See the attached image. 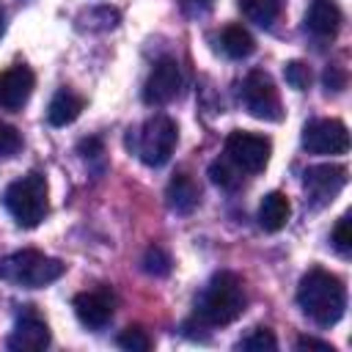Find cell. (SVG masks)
I'll use <instances>...</instances> for the list:
<instances>
[{"label": "cell", "instance_id": "1", "mask_svg": "<svg viewBox=\"0 0 352 352\" xmlns=\"http://www.w3.org/2000/svg\"><path fill=\"white\" fill-rule=\"evenodd\" d=\"M297 302H300V308H302V314L308 319H314L322 327H330L344 316L346 289H344L338 275L314 267L300 278Z\"/></svg>", "mask_w": 352, "mask_h": 352}, {"label": "cell", "instance_id": "2", "mask_svg": "<svg viewBox=\"0 0 352 352\" xmlns=\"http://www.w3.org/2000/svg\"><path fill=\"white\" fill-rule=\"evenodd\" d=\"M245 311V286L234 272H217L204 286L195 302V319L204 327H223L239 319Z\"/></svg>", "mask_w": 352, "mask_h": 352}, {"label": "cell", "instance_id": "3", "mask_svg": "<svg viewBox=\"0 0 352 352\" xmlns=\"http://www.w3.org/2000/svg\"><path fill=\"white\" fill-rule=\"evenodd\" d=\"M66 272V264L58 258H50L38 250H16L6 258H0V280L22 289H41L52 280H58Z\"/></svg>", "mask_w": 352, "mask_h": 352}, {"label": "cell", "instance_id": "4", "mask_svg": "<svg viewBox=\"0 0 352 352\" xmlns=\"http://www.w3.org/2000/svg\"><path fill=\"white\" fill-rule=\"evenodd\" d=\"M3 204L11 212V217L16 220V226L36 228L44 220L47 209H50V204H47V179L36 170L25 173L22 179H16L6 187Z\"/></svg>", "mask_w": 352, "mask_h": 352}, {"label": "cell", "instance_id": "5", "mask_svg": "<svg viewBox=\"0 0 352 352\" xmlns=\"http://www.w3.org/2000/svg\"><path fill=\"white\" fill-rule=\"evenodd\" d=\"M179 140V129L168 116H151L140 124V129L129 132L126 146L140 157L143 165L148 168H160L170 160L173 148Z\"/></svg>", "mask_w": 352, "mask_h": 352}, {"label": "cell", "instance_id": "6", "mask_svg": "<svg viewBox=\"0 0 352 352\" xmlns=\"http://www.w3.org/2000/svg\"><path fill=\"white\" fill-rule=\"evenodd\" d=\"M242 102L248 107V113L253 118L261 121H280L283 118V107H280V96L278 88L272 82V77L261 69H253L245 82H242Z\"/></svg>", "mask_w": 352, "mask_h": 352}, {"label": "cell", "instance_id": "7", "mask_svg": "<svg viewBox=\"0 0 352 352\" xmlns=\"http://www.w3.org/2000/svg\"><path fill=\"white\" fill-rule=\"evenodd\" d=\"M270 151H272V143L270 138L264 135H256V132H231L226 138V154L228 160L245 170V173H261L270 162Z\"/></svg>", "mask_w": 352, "mask_h": 352}, {"label": "cell", "instance_id": "8", "mask_svg": "<svg viewBox=\"0 0 352 352\" xmlns=\"http://www.w3.org/2000/svg\"><path fill=\"white\" fill-rule=\"evenodd\" d=\"M182 82H184V77H182V69H179L176 58H160L154 63V69L148 72V80L143 85V102L157 104V107L168 104L179 96Z\"/></svg>", "mask_w": 352, "mask_h": 352}, {"label": "cell", "instance_id": "9", "mask_svg": "<svg viewBox=\"0 0 352 352\" xmlns=\"http://www.w3.org/2000/svg\"><path fill=\"white\" fill-rule=\"evenodd\" d=\"M302 146L311 154H344L349 148V132L338 118H316L305 124Z\"/></svg>", "mask_w": 352, "mask_h": 352}, {"label": "cell", "instance_id": "10", "mask_svg": "<svg viewBox=\"0 0 352 352\" xmlns=\"http://www.w3.org/2000/svg\"><path fill=\"white\" fill-rule=\"evenodd\" d=\"M6 346L11 352H38V349L50 346V327H47V322L33 308H25L19 314L11 336L6 338Z\"/></svg>", "mask_w": 352, "mask_h": 352}, {"label": "cell", "instance_id": "11", "mask_svg": "<svg viewBox=\"0 0 352 352\" xmlns=\"http://www.w3.org/2000/svg\"><path fill=\"white\" fill-rule=\"evenodd\" d=\"M72 305H74L77 319L91 330H102L116 314V297L104 286L102 289H91V292H80Z\"/></svg>", "mask_w": 352, "mask_h": 352}, {"label": "cell", "instance_id": "12", "mask_svg": "<svg viewBox=\"0 0 352 352\" xmlns=\"http://www.w3.org/2000/svg\"><path fill=\"white\" fill-rule=\"evenodd\" d=\"M302 184H305V190L311 192V198L316 204H327V201H333L344 190V184H346V168L344 165H333V162L314 165V168L305 170Z\"/></svg>", "mask_w": 352, "mask_h": 352}, {"label": "cell", "instance_id": "13", "mask_svg": "<svg viewBox=\"0 0 352 352\" xmlns=\"http://www.w3.org/2000/svg\"><path fill=\"white\" fill-rule=\"evenodd\" d=\"M33 85H36V77L22 63L0 72V107L3 110H19L30 99Z\"/></svg>", "mask_w": 352, "mask_h": 352}, {"label": "cell", "instance_id": "14", "mask_svg": "<svg viewBox=\"0 0 352 352\" xmlns=\"http://www.w3.org/2000/svg\"><path fill=\"white\" fill-rule=\"evenodd\" d=\"M341 19L344 16L336 0H314L305 11V28L316 38H336V33L341 30Z\"/></svg>", "mask_w": 352, "mask_h": 352}, {"label": "cell", "instance_id": "15", "mask_svg": "<svg viewBox=\"0 0 352 352\" xmlns=\"http://www.w3.org/2000/svg\"><path fill=\"white\" fill-rule=\"evenodd\" d=\"M165 198H168V206L179 214H190L198 201H201V190L198 184L192 182V176L187 173H176L170 182H168V190H165Z\"/></svg>", "mask_w": 352, "mask_h": 352}, {"label": "cell", "instance_id": "16", "mask_svg": "<svg viewBox=\"0 0 352 352\" xmlns=\"http://www.w3.org/2000/svg\"><path fill=\"white\" fill-rule=\"evenodd\" d=\"M289 214H292L289 198L283 192H270V195H264V201L258 206V226L264 231L275 234L289 223Z\"/></svg>", "mask_w": 352, "mask_h": 352}, {"label": "cell", "instance_id": "17", "mask_svg": "<svg viewBox=\"0 0 352 352\" xmlns=\"http://www.w3.org/2000/svg\"><path fill=\"white\" fill-rule=\"evenodd\" d=\"M82 107H85L82 96H77V94L69 91V88H60V91L52 96L50 107H47V121H50L52 126H66V124H72V121L82 113Z\"/></svg>", "mask_w": 352, "mask_h": 352}, {"label": "cell", "instance_id": "18", "mask_svg": "<svg viewBox=\"0 0 352 352\" xmlns=\"http://www.w3.org/2000/svg\"><path fill=\"white\" fill-rule=\"evenodd\" d=\"M220 50L228 58L242 60V58H248L256 50V41H253V36L242 25H226L223 33H220Z\"/></svg>", "mask_w": 352, "mask_h": 352}, {"label": "cell", "instance_id": "19", "mask_svg": "<svg viewBox=\"0 0 352 352\" xmlns=\"http://www.w3.org/2000/svg\"><path fill=\"white\" fill-rule=\"evenodd\" d=\"M236 6L250 22L261 28H270L280 14V0H236Z\"/></svg>", "mask_w": 352, "mask_h": 352}, {"label": "cell", "instance_id": "20", "mask_svg": "<svg viewBox=\"0 0 352 352\" xmlns=\"http://www.w3.org/2000/svg\"><path fill=\"white\" fill-rule=\"evenodd\" d=\"M209 179L223 190H239L242 187V173L236 168H231L228 160H214L209 165Z\"/></svg>", "mask_w": 352, "mask_h": 352}, {"label": "cell", "instance_id": "21", "mask_svg": "<svg viewBox=\"0 0 352 352\" xmlns=\"http://www.w3.org/2000/svg\"><path fill=\"white\" fill-rule=\"evenodd\" d=\"M151 336L143 330V327H126V330H121V336H118V346L121 349H126V352H148L151 349Z\"/></svg>", "mask_w": 352, "mask_h": 352}, {"label": "cell", "instance_id": "22", "mask_svg": "<svg viewBox=\"0 0 352 352\" xmlns=\"http://www.w3.org/2000/svg\"><path fill=\"white\" fill-rule=\"evenodd\" d=\"M143 270L148 272V275H157V278H162V275H168L170 272V256L160 248V245H151L146 253H143Z\"/></svg>", "mask_w": 352, "mask_h": 352}, {"label": "cell", "instance_id": "23", "mask_svg": "<svg viewBox=\"0 0 352 352\" xmlns=\"http://www.w3.org/2000/svg\"><path fill=\"white\" fill-rule=\"evenodd\" d=\"M278 346V341H275V336L267 330V327H253L242 341H239V349H253V352H272Z\"/></svg>", "mask_w": 352, "mask_h": 352}, {"label": "cell", "instance_id": "24", "mask_svg": "<svg viewBox=\"0 0 352 352\" xmlns=\"http://www.w3.org/2000/svg\"><path fill=\"white\" fill-rule=\"evenodd\" d=\"M330 242L333 248L341 253V256H349L352 250V231H349V214H341L338 223L333 226V234H330Z\"/></svg>", "mask_w": 352, "mask_h": 352}, {"label": "cell", "instance_id": "25", "mask_svg": "<svg viewBox=\"0 0 352 352\" xmlns=\"http://www.w3.org/2000/svg\"><path fill=\"white\" fill-rule=\"evenodd\" d=\"M283 74H286V82L297 91H305L311 85V69L302 63V60H289L283 66Z\"/></svg>", "mask_w": 352, "mask_h": 352}, {"label": "cell", "instance_id": "26", "mask_svg": "<svg viewBox=\"0 0 352 352\" xmlns=\"http://www.w3.org/2000/svg\"><path fill=\"white\" fill-rule=\"evenodd\" d=\"M19 146H22L19 132H16L14 126H8V124L0 121V157H11Z\"/></svg>", "mask_w": 352, "mask_h": 352}, {"label": "cell", "instance_id": "27", "mask_svg": "<svg viewBox=\"0 0 352 352\" xmlns=\"http://www.w3.org/2000/svg\"><path fill=\"white\" fill-rule=\"evenodd\" d=\"M344 85H346L344 72H341L338 66H327V69H324V88H327V91H341Z\"/></svg>", "mask_w": 352, "mask_h": 352}, {"label": "cell", "instance_id": "28", "mask_svg": "<svg viewBox=\"0 0 352 352\" xmlns=\"http://www.w3.org/2000/svg\"><path fill=\"white\" fill-rule=\"evenodd\" d=\"M179 6H182L184 14H190V16H201V14H206V11L214 6V0H179Z\"/></svg>", "mask_w": 352, "mask_h": 352}, {"label": "cell", "instance_id": "29", "mask_svg": "<svg viewBox=\"0 0 352 352\" xmlns=\"http://www.w3.org/2000/svg\"><path fill=\"white\" fill-rule=\"evenodd\" d=\"M297 349H319V352H336L327 341H319V338H311V336H302V338H297V344H294Z\"/></svg>", "mask_w": 352, "mask_h": 352}, {"label": "cell", "instance_id": "30", "mask_svg": "<svg viewBox=\"0 0 352 352\" xmlns=\"http://www.w3.org/2000/svg\"><path fill=\"white\" fill-rule=\"evenodd\" d=\"M80 151H82V157H99L102 154V143L96 138H88V140L80 143Z\"/></svg>", "mask_w": 352, "mask_h": 352}, {"label": "cell", "instance_id": "31", "mask_svg": "<svg viewBox=\"0 0 352 352\" xmlns=\"http://www.w3.org/2000/svg\"><path fill=\"white\" fill-rule=\"evenodd\" d=\"M6 33V11H3V6H0V36Z\"/></svg>", "mask_w": 352, "mask_h": 352}]
</instances>
